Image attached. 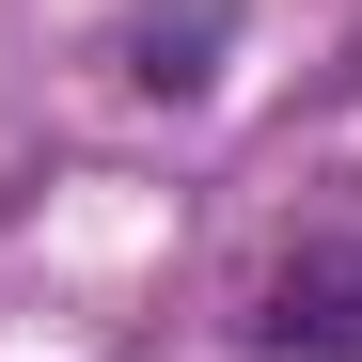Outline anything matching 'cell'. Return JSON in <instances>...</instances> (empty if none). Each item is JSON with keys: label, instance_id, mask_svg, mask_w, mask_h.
Returning <instances> with one entry per match:
<instances>
[{"label": "cell", "instance_id": "6da1fadb", "mask_svg": "<svg viewBox=\"0 0 362 362\" xmlns=\"http://www.w3.org/2000/svg\"><path fill=\"white\" fill-rule=\"evenodd\" d=\"M268 362H362V252H299L268 284V315H252Z\"/></svg>", "mask_w": 362, "mask_h": 362}, {"label": "cell", "instance_id": "7a4b0ae2", "mask_svg": "<svg viewBox=\"0 0 362 362\" xmlns=\"http://www.w3.org/2000/svg\"><path fill=\"white\" fill-rule=\"evenodd\" d=\"M221 32H236V0H142L127 16V79L142 95H205L221 79Z\"/></svg>", "mask_w": 362, "mask_h": 362}]
</instances>
